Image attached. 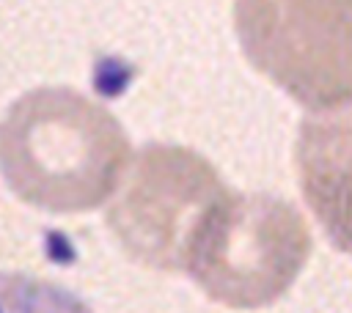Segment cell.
Returning <instances> with one entry per match:
<instances>
[{
    "label": "cell",
    "instance_id": "cell-1",
    "mask_svg": "<svg viewBox=\"0 0 352 313\" xmlns=\"http://www.w3.org/2000/svg\"><path fill=\"white\" fill-rule=\"evenodd\" d=\"M129 165L132 146L121 121L74 88H33L0 118V176L33 209H96L116 195Z\"/></svg>",
    "mask_w": 352,
    "mask_h": 313
},
{
    "label": "cell",
    "instance_id": "cell-2",
    "mask_svg": "<svg viewBox=\"0 0 352 313\" xmlns=\"http://www.w3.org/2000/svg\"><path fill=\"white\" fill-rule=\"evenodd\" d=\"M311 247V231L289 200L231 189L198 231L184 272L226 308H264L292 288Z\"/></svg>",
    "mask_w": 352,
    "mask_h": 313
},
{
    "label": "cell",
    "instance_id": "cell-3",
    "mask_svg": "<svg viewBox=\"0 0 352 313\" xmlns=\"http://www.w3.org/2000/svg\"><path fill=\"white\" fill-rule=\"evenodd\" d=\"M248 63L311 113L352 102V0H234Z\"/></svg>",
    "mask_w": 352,
    "mask_h": 313
},
{
    "label": "cell",
    "instance_id": "cell-4",
    "mask_svg": "<svg viewBox=\"0 0 352 313\" xmlns=\"http://www.w3.org/2000/svg\"><path fill=\"white\" fill-rule=\"evenodd\" d=\"M228 192L217 167L198 151L148 143L135 154L104 222L129 261L184 272L198 231Z\"/></svg>",
    "mask_w": 352,
    "mask_h": 313
},
{
    "label": "cell",
    "instance_id": "cell-5",
    "mask_svg": "<svg viewBox=\"0 0 352 313\" xmlns=\"http://www.w3.org/2000/svg\"><path fill=\"white\" fill-rule=\"evenodd\" d=\"M294 165L305 203L341 253L352 255V102L300 124Z\"/></svg>",
    "mask_w": 352,
    "mask_h": 313
},
{
    "label": "cell",
    "instance_id": "cell-6",
    "mask_svg": "<svg viewBox=\"0 0 352 313\" xmlns=\"http://www.w3.org/2000/svg\"><path fill=\"white\" fill-rule=\"evenodd\" d=\"M0 313H94V308L50 277L0 272Z\"/></svg>",
    "mask_w": 352,
    "mask_h": 313
}]
</instances>
